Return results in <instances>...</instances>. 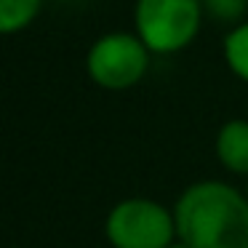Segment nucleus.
Here are the masks:
<instances>
[{
	"label": "nucleus",
	"mask_w": 248,
	"mask_h": 248,
	"mask_svg": "<svg viewBox=\"0 0 248 248\" xmlns=\"http://www.w3.org/2000/svg\"><path fill=\"white\" fill-rule=\"evenodd\" d=\"M179 240L192 248H248V195L219 179H203L173 203Z\"/></svg>",
	"instance_id": "nucleus-1"
},
{
	"label": "nucleus",
	"mask_w": 248,
	"mask_h": 248,
	"mask_svg": "<svg viewBox=\"0 0 248 248\" xmlns=\"http://www.w3.org/2000/svg\"><path fill=\"white\" fill-rule=\"evenodd\" d=\"M200 0H136L134 30L152 54H179L200 32Z\"/></svg>",
	"instance_id": "nucleus-2"
},
{
	"label": "nucleus",
	"mask_w": 248,
	"mask_h": 248,
	"mask_svg": "<svg viewBox=\"0 0 248 248\" xmlns=\"http://www.w3.org/2000/svg\"><path fill=\"white\" fill-rule=\"evenodd\" d=\"M104 235L112 248H168L179 232L173 208L150 198H125L109 208Z\"/></svg>",
	"instance_id": "nucleus-3"
},
{
	"label": "nucleus",
	"mask_w": 248,
	"mask_h": 248,
	"mask_svg": "<svg viewBox=\"0 0 248 248\" xmlns=\"http://www.w3.org/2000/svg\"><path fill=\"white\" fill-rule=\"evenodd\" d=\"M152 51L136 32H107L88 48L86 72L99 88L125 91L144 80Z\"/></svg>",
	"instance_id": "nucleus-4"
},
{
	"label": "nucleus",
	"mask_w": 248,
	"mask_h": 248,
	"mask_svg": "<svg viewBox=\"0 0 248 248\" xmlns=\"http://www.w3.org/2000/svg\"><path fill=\"white\" fill-rule=\"evenodd\" d=\"M216 157L235 176H248V120L232 118L216 134Z\"/></svg>",
	"instance_id": "nucleus-5"
},
{
	"label": "nucleus",
	"mask_w": 248,
	"mask_h": 248,
	"mask_svg": "<svg viewBox=\"0 0 248 248\" xmlns=\"http://www.w3.org/2000/svg\"><path fill=\"white\" fill-rule=\"evenodd\" d=\"M221 56L224 64L237 80L248 83V22L232 27L221 40Z\"/></svg>",
	"instance_id": "nucleus-6"
},
{
	"label": "nucleus",
	"mask_w": 248,
	"mask_h": 248,
	"mask_svg": "<svg viewBox=\"0 0 248 248\" xmlns=\"http://www.w3.org/2000/svg\"><path fill=\"white\" fill-rule=\"evenodd\" d=\"M43 0H0V30L3 35H14L27 30L38 19Z\"/></svg>",
	"instance_id": "nucleus-7"
},
{
	"label": "nucleus",
	"mask_w": 248,
	"mask_h": 248,
	"mask_svg": "<svg viewBox=\"0 0 248 248\" xmlns=\"http://www.w3.org/2000/svg\"><path fill=\"white\" fill-rule=\"evenodd\" d=\"M203 3V14L211 16L219 24H243L248 14V0H200Z\"/></svg>",
	"instance_id": "nucleus-8"
},
{
	"label": "nucleus",
	"mask_w": 248,
	"mask_h": 248,
	"mask_svg": "<svg viewBox=\"0 0 248 248\" xmlns=\"http://www.w3.org/2000/svg\"><path fill=\"white\" fill-rule=\"evenodd\" d=\"M168 248H192V246H187V243H184V240H179V237H176V240H173V243H171V246H168Z\"/></svg>",
	"instance_id": "nucleus-9"
},
{
	"label": "nucleus",
	"mask_w": 248,
	"mask_h": 248,
	"mask_svg": "<svg viewBox=\"0 0 248 248\" xmlns=\"http://www.w3.org/2000/svg\"><path fill=\"white\" fill-rule=\"evenodd\" d=\"M246 195H248V184H246Z\"/></svg>",
	"instance_id": "nucleus-10"
}]
</instances>
